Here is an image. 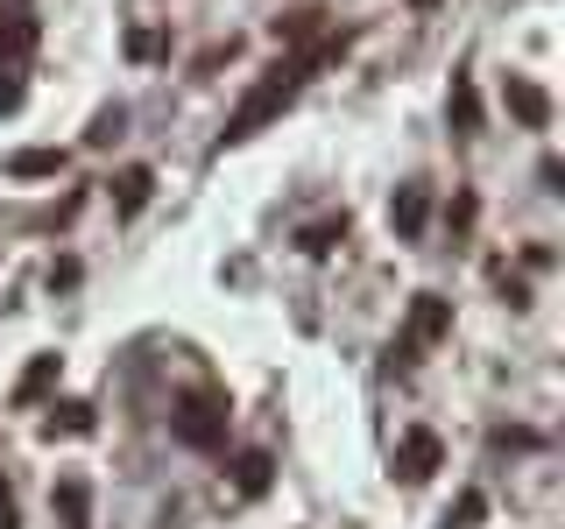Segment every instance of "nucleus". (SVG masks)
Here are the masks:
<instances>
[{"label": "nucleus", "instance_id": "nucleus-8", "mask_svg": "<svg viewBox=\"0 0 565 529\" xmlns=\"http://www.w3.org/2000/svg\"><path fill=\"white\" fill-rule=\"evenodd\" d=\"M269 473H276V458H269V452H241L234 487H241V494H262V487H269Z\"/></svg>", "mask_w": 565, "mask_h": 529}, {"label": "nucleus", "instance_id": "nucleus-19", "mask_svg": "<svg viewBox=\"0 0 565 529\" xmlns=\"http://www.w3.org/2000/svg\"><path fill=\"white\" fill-rule=\"evenodd\" d=\"M417 8H431V0H417Z\"/></svg>", "mask_w": 565, "mask_h": 529}, {"label": "nucleus", "instance_id": "nucleus-16", "mask_svg": "<svg viewBox=\"0 0 565 529\" xmlns=\"http://www.w3.org/2000/svg\"><path fill=\"white\" fill-rule=\"evenodd\" d=\"M452 120H459V128H473V120H481V106H473V85H467V78H452Z\"/></svg>", "mask_w": 565, "mask_h": 529}, {"label": "nucleus", "instance_id": "nucleus-9", "mask_svg": "<svg viewBox=\"0 0 565 529\" xmlns=\"http://www.w3.org/2000/svg\"><path fill=\"white\" fill-rule=\"evenodd\" d=\"M8 170H14V176H57L64 155H57V149H22V155H8Z\"/></svg>", "mask_w": 565, "mask_h": 529}, {"label": "nucleus", "instance_id": "nucleus-1", "mask_svg": "<svg viewBox=\"0 0 565 529\" xmlns=\"http://www.w3.org/2000/svg\"><path fill=\"white\" fill-rule=\"evenodd\" d=\"M340 50H347V35H340V43H318V50H311V57H290V64H276V71H269V78H262V85H255V93H247V99L234 106V120H226V141H247V134H255V128H262V120H276V114H282V106H290V99H297V85H305V78H311V71H318V64H326V57H340Z\"/></svg>", "mask_w": 565, "mask_h": 529}, {"label": "nucleus", "instance_id": "nucleus-10", "mask_svg": "<svg viewBox=\"0 0 565 529\" xmlns=\"http://www.w3.org/2000/svg\"><path fill=\"white\" fill-rule=\"evenodd\" d=\"M318 22H326L318 8H290V14L276 22V43H305V35H318Z\"/></svg>", "mask_w": 565, "mask_h": 529}, {"label": "nucleus", "instance_id": "nucleus-17", "mask_svg": "<svg viewBox=\"0 0 565 529\" xmlns=\"http://www.w3.org/2000/svg\"><path fill=\"white\" fill-rule=\"evenodd\" d=\"M156 50H163V35H156V29H135L128 35V57H156Z\"/></svg>", "mask_w": 565, "mask_h": 529}, {"label": "nucleus", "instance_id": "nucleus-6", "mask_svg": "<svg viewBox=\"0 0 565 529\" xmlns=\"http://www.w3.org/2000/svg\"><path fill=\"white\" fill-rule=\"evenodd\" d=\"M509 114L530 120V128H544V120H552V99H544L530 78H509Z\"/></svg>", "mask_w": 565, "mask_h": 529}, {"label": "nucleus", "instance_id": "nucleus-2", "mask_svg": "<svg viewBox=\"0 0 565 529\" xmlns=\"http://www.w3.org/2000/svg\"><path fill=\"white\" fill-rule=\"evenodd\" d=\"M170 431H177V445H191V452H220L226 445V396L220 388H191L170 410Z\"/></svg>", "mask_w": 565, "mask_h": 529}, {"label": "nucleus", "instance_id": "nucleus-4", "mask_svg": "<svg viewBox=\"0 0 565 529\" xmlns=\"http://www.w3.org/2000/svg\"><path fill=\"white\" fill-rule=\"evenodd\" d=\"M438 458H446L438 431H403V445H396V481H403V487H424V481L438 473Z\"/></svg>", "mask_w": 565, "mask_h": 529}, {"label": "nucleus", "instance_id": "nucleus-14", "mask_svg": "<svg viewBox=\"0 0 565 529\" xmlns=\"http://www.w3.org/2000/svg\"><path fill=\"white\" fill-rule=\"evenodd\" d=\"M120 128H128V114H120V106H99V114H93V134H85V141H99V149H106Z\"/></svg>", "mask_w": 565, "mask_h": 529}, {"label": "nucleus", "instance_id": "nucleus-18", "mask_svg": "<svg viewBox=\"0 0 565 529\" xmlns=\"http://www.w3.org/2000/svg\"><path fill=\"white\" fill-rule=\"evenodd\" d=\"M14 106H22V78H14V71H0V114H14Z\"/></svg>", "mask_w": 565, "mask_h": 529}, {"label": "nucleus", "instance_id": "nucleus-11", "mask_svg": "<svg viewBox=\"0 0 565 529\" xmlns=\"http://www.w3.org/2000/svg\"><path fill=\"white\" fill-rule=\"evenodd\" d=\"M340 234H347V212H340V219H318V226H305V234H297V247H305V255H326V247L340 240Z\"/></svg>", "mask_w": 565, "mask_h": 529}, {"label": "nucleus", "instance_id": "nucleus-15", "mask_svg": "<svg viewBox=\"0 0 565 529\" xmlns=\"http://www.w3.org/2000/svg\"><path fill=\"white\" fill-rule=\"evenodd\" d=\"M57 501H64V529H85V487H78V481H64V487H57Z\"/></svg>", "mask_w": 565, "mask_h": 529}, {"label": "nucleus", "instance_id": "nucleus-5", "mask_svg": "<svg viewBox=\"0 0 565 529\" xmlns=\"http://www.w3.org/2000/svg\"><path fill=\"white\" fill-rule=\"evenodd\" d=\"M424 212H431V191H424V184H403L396 205H388V219H396V234H424Z\"/></svg>", "mask_w": 565, "mask_h": 529}, {"label": "nucleus", "instance_id": "nucleus-7", "mask_svg": "<svg viewBox=\"0 0 565 529\" xmlns=\"http://www.w3.org/2000/svg\"><path fill=\"white\" fill-rule=\"evenodd\" d=\"M149 191H156V176L141 170V163L114 176V205H120V212H141V205H149Z\"/></svg>", "mask_w": 565, "mask_h": 529}, {"label": "nucleus", "instance_id": "nucleus-3", "mask_svg": "<svg viewBox=\"0 0 565 529\" xmlns=\"http://www.w3.org/2000/svg\"><path fill=\"white\" fill-rule=\"evenodd\" d=\"M438 332H446V296H431V290L411 296V332L388 346V367H411V353H417V346H431Z\"/></svg>", "mask_w": 565, "mask_h": 529}, {"label": "nucleus", "instance_id": "nucleus-13", "mask_svg": "<svg viewBox=\"0 0 565 529\" xmlns=\"http://www.w3.org/2000/svg\"><path fill=\"white\" fill-rule=\"evenodd\" d=\"M50 381H57V360H50V353H43V360H35L29 375H22V388H14V396H22V402H35V396H43Z\"/></svg>", "mask_w": 565, "mask_h": 529}, {"label": "nucleus", "instance_id": "nucleus-12", "mask_svg": "<svg viewBox=\"0 0 565 529\" xmlns=\"http://www.w3.org/2000/svg\"><path fill=\"white\" fill-rule=\"evenodd\" d=\"M57 431H71V438L93 431V410H85V402H64V410H50V438H57Z\"/></svg>", "mask_w": 565, "mask_h": 529}]
</instances>
